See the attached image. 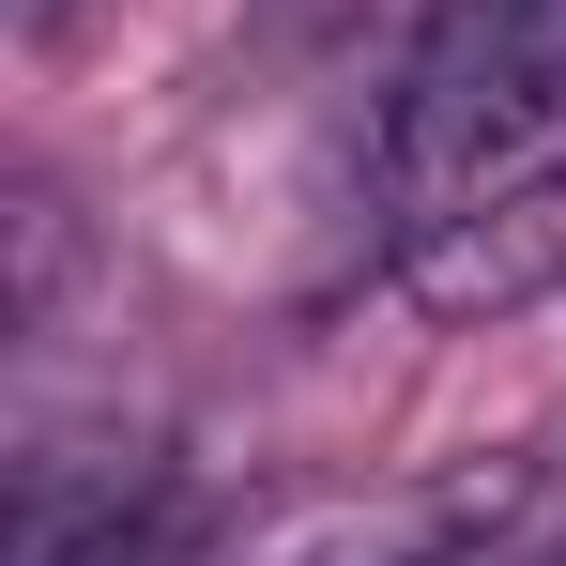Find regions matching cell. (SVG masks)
I'll return each instance as SVG.
<instances>
[{
    "label": "cell",
    "mask_w": 566,
    "mask_h": 566,
    "mask_svg": "<svg viewBox=\"0 0 566 566\" xmlns=\"http://www.w3.org/2000/svg\"><path fill=\"white\" fill-rule=\"evenodd\" d=\"M566 138V0H429L398 107H382V169L413 214H460V199L552 169Z\"/></svg>",
    "instance_id": "1"
},
{
    "label": "cell",
    "mask_w": 566,
    "mask_h": 566,
    "mask_svg": "<svg viewBox=\"0 0 566 566\" xmlns=\"http://www.w3.org/2000/svg\"><path fill=\"white\" fill-rule=\"evenodd\" d=\"M0 566H185V490L138 444H31Z\"/></svg>",
    "instance_id": "2"
},
{
    "label": "cell",
    "mask_w": 566,
    "mask_h": 566,
    "mask_svg": "<svg viewBox=\"0 0 566 566\" xmlns=\"http://www.w3.org/2000/svg\"><path fill=\"white\" fill-rule=\"evenodd\" d=\"M398 291H413L429 322H505V306H552V291H566V169H521V185L460 199V214H413Z\"/></svg>",
    "instance_id": "3"
}]
</instances>
